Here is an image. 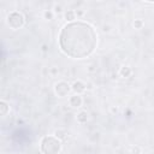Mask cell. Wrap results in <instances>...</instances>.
<instances>
[{
    "label": "cell",
    "mask_w": 154,
    "mask_h": 154,
    "mask_svg": "<svg viewBox=\"0 0 154 154\" xmlns=\"http://www.w3.org/2000/svg\"><path fill=\"white\" fill-rule=\"evenodd\" d=\"M97 35L95 29L85 22H70L59 34L60 49L73 59L89 57L96 48Z\"/></svg>",
    "instance_id": "cell-1"
},
{
    "label": "cell",
    "mask_w": 154,
    "mask_h": 154,
    "mask_svg": "<svg viewBox=\"0 0 154 154\" xmlns=\"http://www.w3.org/2000/svg\"><path fill=\"white\" fill-rule=\"evenodd\" d=\"M40 148L43 154H58L60 152L61 143L54 136H46L42 138Z\"/></svg>",
    "instance_id": "cell-2"
},
{
    "label": "cell",
    "mask_w": 154,
    "mask_h": 154,
    "mask_svg": "<svg viewBox=\"0 0 154 154\" xmlns=\"http://www.w3.org/2000/svg\"><path fill=\"white\" fill-rule=\"evenodd\" d=\"M7 24L11 29H19L24 24V17L19 12H12L7 16Z\"/></svg>",
    "instance_id": "cell-3"
},
{
    "label": "cell",
    "mask_w": 154,
    "mask_h": 154,
    "mask_svg": "<svg viewBox=\"0 0 154 154\" xmlns=\"http://www.w3.org/2000/svg\"><path fill=\"white\" fill-rule=\"evenodd\" d=\"M70 89H71V87H70L66 82H59V83H57L55 87H54L55 94H57L58 96H61V97H63V96H66V95L69 94Z\"/></svg>",
    "instance_id": "cell-4"
},
{
    "label": "cell",
    "mask_w": 154,
    "mask_h": 154,
    "mask_svg": "<svg viewBox=\"0 0 154 154\" xmlns=\"http://www.w3.org/2000/svg\"><path fill=\"white\" fill-rule=\"evenodd\" d=\"M85 88H87V85H85L83 82H81V81H76V82L71 85V89H72L76 94H81V93H83V91L85 90Z\"/></svg>",
    "instance_id": "cell-5"
},
{
    "label": "cell",
    "mask_w": 154,
    "mask_h": 154,
    "mask_svg": "<svg viewBox=\"0 0 154 154\" xmlns=\"http://www.w3.org/2000/svg\"><path fill=\"white\" fill-rule=\"evenodd\" d=\"M70 105H71L72 107H79V106L82 105V97H81L78 94L71 96V97H70Z\"/></svg>",
    "instance_id": "cell-6"
},
{
    "label": "cell",
    "mask_w": 154,
    "mask_h": 154,
    "mask_svg": "<svg viewBox=\"0 0 154 154\" xmlns=\"http://www.w3.org/2000/svg\"><path fill=\"white\" fill-rule=\"evenodd\" d=\"M77 120H78L79 123H85V122L88 120V114H87V112H84V111L79 112V113L77 114Z\"/></svg>",
    "instance_id": "cell-7"
},
{
    "label": "cell",
    "mask_w": 154,
    "mask_h": 154,
    "mask_svg": "<svg viewBox=\"0 0 154 154\" xmlns=\"http://www.w3.org/2000/svg\"><path fill=\"white\" fill-rule=\"evenodd\" d=\"M7 112H8V105L5 101H1L0 102V113H1V116H6Z\"/></svg>",
    "instance_id": "cell-8"
},
{
    "label": "cell",
    "mask_w": 154,
    "mask_h": 154,
    "mask_svg": "<svg viewBox=\"0 0 154 154\" xmlns=\"http://www.w3.org/2000/svg\"><path fill=\"white\" fill-rule=\"evenodd\" d=\"M130 73H131L130 67H128V66L122 67V70H120V75H122L123 77H129V76H130Z\"/></svg>",
    "instance_id": "cell-9"
},
{
    "label": "cell",
    "mask_w": 154,
    "mask_h": 154,
    "mask_svg": "<svg viewBox=\"0 0 154 154\" xmlns=\"http://www.w3.org/2000/svg\"><path fill=\"white\" fill-rule=\"evenodd\" d=\"M65 17H66L67 20H73V19H75V12H73L72 10H69V11L66 12Z\"/></svg>",
    "instance_id": "cell-10"
},
{
    "label": "cell",
    "mask_w": 154,
    "mask_h": 154,
    "mask_svg": "<svg viewBox=\"0 0 154 154\" xmlns=\"http://www.w3.org/2000/svg\"><path fill=\"white\" fill-rule=\"evenodd\" d=\"M134 26H135L136 29H141V28L143 26V22H142L141 19H136V20L134 22Z\"/></svg>",
    "instance_id": "cell-11"
},
{
    "label": "cell",
    "mask_w": 154,
    "mask_h": 154,
    "mask_svg": "<svg viewBox=\"0 0 154 154\" xmlns=\"http://www.w3.org/2000/svg\"><path fill=\"white\" fill-rule=\"evenodd\" d=\"M45 16H46V18H51V17H52V14H51L49 12H46V13H45Z\"/></svg>",
    "instance_id": "cell-12"
}]
</instances>
